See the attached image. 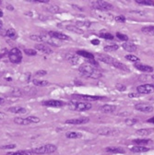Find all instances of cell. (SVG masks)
I'll use <instances>...</instances> for the list:
<instances>
[{
	"label": "cell",
	"instance_id": "6da1fadb",
	"mask_svg": "<svg viewBox=\"0 0 154 155\" xmlns=\"http://www.w3.org/2000/svg\"><path fill=\"white\" fill-rule=\"evenodd\" d=\"M79 70L83 76H85L87 78H91V79L97 80V79L101 78V76H102V74L95 67L92 66V65H89L88 63L82 64L80 67Z\"/></svg>",
	"mask_w": 154,
	"mask_h": 155
},
{
	"label": "cell",
	"instance_id": "7a4b0ae2",
	"mask_svg": "<svg viewBox=\"0 0 154 155\" xmlns=\"http://www.w3.org/2000/svg\"><path fill=\"white\" fill-rule=\"evenodd\" d=\"M68 107L71 110L77 111V112H85L88 110H91L92 105V103L88 102H80V101H71L68 103Z\"/></svg>",
	"mask_w": 154,
	"mask_h": 155
},
{
	"label": "cell",
	"instance_id": "3957f363",
	"mask_svg": "<svg viewBox=\"0 0 154 155\" xmlns=\"http://www.w3.org/2000/svg\"><path fill=\"white\" fill-rule=\"evenodd\" d=\"M57 147L55 144H44L42 146H39L37 148L32 149V152L33 154H37V155H43V154H51L54 153L55 151H56Z\"/></svg>",
	"mask_w": 154,
	"mask_h": 155
},
{
	"label": "cell",
	"instance_id": "277c9868",
	"mask_svg": "<svg viewBox=\"0 0 154 155\" xmlns=\"http://www.w3.org/2000/svg\"><path fill=\"white\" fill-rule=\"evenodd\" d=\"M97 134L100 136H104V137H116L120 134V131L115 128L104 126V127H100L97 129Z\"/></svg>",
	"mask_w": 154,
	"mask_h": 155
},
{
	"label": "cell",
	"instance_id": "5b68a950",
	"mask_svg": "<svg viewBox=\"0 0 154 155\" xmlns=\"http://www.w3.org/2000/svg\"><path fill=\"white\" fill-rule=\"evenodd\" d=\"M8 59L11 63L19 64L22 60V54L21 51L19 48H12L8 52Z\"/></svg>",
	"mask_w": 154,
	"mask_h": 155
},
{
	"label": "cell",
	"instance_id": "8992f818",
	"mask_svg": "<svg viewBox=\"0 0 154 155\" xmlns=\"http://www.w3.org/2000/svg\"><path fill=\"white\" fill-rule=\"evenodd\" d=\"M92 8L96 10H100V11H109L111 9H113V5L110 4L109 2L106 1H101V0H98V1H93L92 3Z\"/></svg>",
	"mask_w": 154,
	"mask_h": 155
},
{
	"label": "cell",
	"instance_id": "52a82bcc",
	"mask_svg": "<svg viewBox=\"0 0 154 155\" xmlns=\"http://www.w3.org/2000/svg\"><path fill=\"white\" fill-rule=\"evenodd\" d=\"M137 93L139 94H150L154 93V84H143L137 87Z\"/></svg>",
	"mask_w": 154,
	"mask_h": 155
},
{
	"label": "cell",
	"instance_id": "ba28073f",
	"mask_svg": "<svg viewBox=\"0 0 154 155\" xmlns=\"http://www.w3.org/2000/svg\"><path fill=\"white\" fill-rule=\"evenodd\" d=\"M73 98L75 99H81V100H85V102H92V101H101L104 100V97L101 96H92V95H83V94H73L72 95Z\"/></svg>",
	"mask_w": 154,
	"mask_h": 155
},
{
	"label": "cell",
	"instance_id": "9c48e42d",
	"mask_svg": "<svg viewBox=\"0 0 154 155\" xmlns=\"http://www.w3.org/2000/svg\"><path fill=\"white\" fill-rule=\"evenodd\" d=\"M135 109L142 113H151L154 110L152 105H147V103H137V105H135Z\"/></svg>",
	"mask_w": 154,
	"mask_h": 155
},
{
	"label": "cell",
	"instance_id": "30bf717a",
	"mask_svg": "<svg viewBox=\"0 0 154 155\" xmlns=\"http://www.w3.org/2000/svg\"><path fill=\"white\" fill-rule=\"evenodd\" d=\"M42 105L47 107H61L64 105V102L59 100H46L42 102Z\"/></svg>",
	"mask_w": 154,
	"mask_h": 155
},
{
	"label": "cell",
	"instance_id": "8fae6325",
	"mask_svg": "<svg viewBox=\"0 0 154 155\" xmlns=\"http://www.w3.org/2000/svg\"><path fill=\"white\" fill-rule=\"evenodd\" d=\"M134 67L141 71V72H145V73H151L153 72V68L150 67V66H148V65H145V64H142V63H135Z\"/></svg>",
	"mask_w": 154,
	"mask_h": 155
},
{
	"label": "cell",
	"instance_id": "7c38bea8",
	"mask_svg": "<svg viewBox=\"0 0 154 155\" xmlns=\"http://www.w3.org/2000/svg\"><path fill=\"white\" fill-rule=\"evenodd\" d=\"M89 122V118L88 117H79V118H73V119H68L66 121L67 124L68 125H84Z\"/></svg>",
	"mask_w": 154,
	"mask_h": 155
},
{
	"label": "cell",
	"instance_id": "4fadbf2b",
	"mask_svg": "<svg viewBox=\"0 0 154 155\" xmlns=\"http://www.w3.org/2000/svg\"><path fill=\"white\" fill-rule=\"evenodd\" d=\"M48 35L53 37V38H56L57 40H60V41H66V40H69V36H68L67 34L65 33H62V32H48Z\"/></svg>",
	"mask_w": 154,
	"mask_h": 155
},
{
	"label": "cell",
	"instance_id": "5bb4252c",
	"mask_svg": "<svg viewBox=\"0 0 154 155\" xmlns=\"http://www.w3.org/2000/svg\"><path fill=\"white\" fill-rule=\"evenodd\" d=\"M36 48V50L40 51L41 53L43 54H45V55H50L53 53V49L49 47L48 45H45V44H35L34 46Z\"/></svg>",
	"mask_w": 154,
	"mask_h": 155
},
{
	"label": "cell",
	"instance_id": "9a60e30c",
	"mask_svg": "<svg viewBox=\"0 0 154 155\" xmlns=\"http://www.w3.org/2000/svg\"><path fill=\"white\" fill-rule=\"evenodd\" d=\"M97 59H99L100 61L104 62L105 64H108V65H113V61H114V58H113L112 56H107V55H104V54H97L96 56H94Z\"/></svg>",
	"mask_w": 154,
	"mask_h": 155
},
{
	"label": "cell",
	"instance_id": "2e32d148",
	"mask_svg": "<svg viewBox=\"0 0 154 155\" xmlns=\"http://www.w3.org/2000/svg\"><path fill=\"white\" fill-rule=\"evenodd\" d=\"M65 58L71 64V65H77L80 61V57L79 56H77L75 54L72 53H67L65 55Z\"/></svg>",
	"mask_w": 154,
	"mask_h": 155
},
{
	"label": "cell",
	"instance_id": "e0dca14e",
	"mask_svg": "<svg viewBox=\"0 0 154 155\" xmlns=\"http://www.w3.org/2000/svg\"><path fill=\"white\" fill-rule=\"evenodd\" d=\"M153 132H154V128H141V129H137L136 131V134L140 137H147L152 134Z\"/></svg>",
	"mask_w": 154,
	"mask_h": 155
},
{
	"label": "cell",
	"instance_id": "ac0fdd59",
	"mask_svg": "<svg viewBox=\"0 0 154 155\" xmlns=\"http://www.w3.org/2000/svg\"><path fill=\"white\" fill-rule=\"evenodd\" d=\"M122 47L127 51V52H130V53H134L137 50V46L136 44H134L133 43H130V42H125L122 44Z\"/></svg>",
	"mask_w": 154,
	"mask_h": 155
},
{
	"label": "cell",
	"instance_id": "d6986e66",
	"mask_svg": "<svg viewBox=\"0 0 154 155\" xmlns=\"http://www.w3.org/2000/svg\"><path fill=\"white\" fill-rule=\"evenodd\" d=\"M92 15L101 20H106L107 19L112 17V15H109L107 13H104V11H94L92 13Z\"/></svg>",
	"mask_w": 154,
	"mask_h": 155
},
{
	"label": "cell",
	"instance_id": "ffe728a7",
	"mask_svg": "<svg viewBox=\"0 0 154 155\" xmlns=\"http://www.w3.org/2000/svg\"><path fill=\"white\" fill-rule=\"evenodd\" d=\"M8 112L10 113H13V114H26L27 113V109L25 107H22V106H12L10 108H8Z\"/></svg>",
	"mask_w": 154,
	"mask_h": 155
},
{
	"label": "cell",
	"instance_id": "44dd1931",
	"mask_svg": "<svg viewBox=\"0 0 154 155\" xmlns=\"http://www.w3.org/2000/svg\"><path fill=\"white\" fill-rule=\"evenodd\" d=\"M116 106L115 105H102L101 106L100 110L102 112V113H104V114H111V113H113L115 110H116Z\"/></svg>",
	"mask_w": 154,
	"mask_h": 155
},
{
	"label": "cell",
	"instance_id": "7402d4cb",
	"mask_svg": "<svg viewBox=\"0 0 154 155\" xmlns=\"http://www.w3.org/2000/svg\"><path fill=\"white\" fill-rule=\"evenodd\" d=\"M130 150L132 152H135V153H143V152H147L149 150V148L148 147H145V146H139V145H136V146H133Z\"/></svg>",
	"mask_w": 154,
	"mask_h": 155
},
{
	"label": "cell",
	"instance_id": "603a6c76",
	"mask_svg": "<svg viewBox=\"0 0 154 155\" xmlns=\"http://www.w3.org/2000/svg\"><path fill=\"white\" fill-rule=\"evenodd\" d=\"M112 66L114 67L115 68H118V69L123 70V71H129V68H128L125 64H123L122 62H120V61H118L116 59H114Z\"/></svg>",
	"mask_w": 154,
	"mask_h": 155
},
{
	"label": "cell",
	"instance_id": "cb8c5ba5",
	"mask_svg": "<svg viewBox=\"0 0 154 155\" xmlns=\"http://www.w3.org/2000/svg\"><path fill=\"white\" fill-rule=\"evenodd\" d=\"M66 137L70 139H77V138H81L83 135L80 132H77V131H69L66 133Z\"/></svg>",
	"mask_w": 154,
	"mask_h": 155
},
{
	"label": "cell",
	"instance_id": "d4e9b609",
	"mask_svg": "<svg viewBox=\"0 0 154 155\" xmlns=\"http://www.w3.org/2000/svg\"><path fill=\"white\" fill-rule=\"evenodd\" d=\"M14 123L20 126H28L30 124H32L30 122V120L26 117V118H22V117H15L14 118Z\"/></svg>",
	"mask_w": 154,
	"mask_h": 155
},
{
	"label": "cell",
	"instance_id": "484cf974",
	"mask_svg": "<svg viewBox=\"0 0 154 155\" xmlns=\"http://www.w3.org/2000/svg\"><path fill=\"white\" fill-rule=\"evenodd\" d=\"M66 29L68 31H70V32H73L75 33H78V34H82L84 32L81 28H79L78 26H74V25H67L66 26Z\"/></svg>",
	"mask_w": 154,
	"mask_h": 155
},
{
	"label": "cell",
	"instance_id": "4316f807",
	"mask_svg": "<svg viewBox=\"0 0 154 155\" xmlns=\"http://www.w3.org/2000/svg\"><path fill=\"white\" fill-rule=\"evenodd\" d=\"M6 155H34L32 150H18V151H10Z\"/></svg>",
	"mask_w": 154,
	"mask_h": 155
},
{
	"label": "cell",
	"instance_id": "83f0119b",
	"mask_svg": "<svg viewBox=\"0 0 154 155\" xmlns=\"http://www.w3.org/2000/svg\"><path fill=\"white\" fill-rule=\"evenodd\" d=\"M141 32H142L144 34L153 36L154 35V26H146V27H143L141 29Z\"/></svg>",
	"mask_w": 154,
	"mask_h": 155
},
{
	"label": "cell",
	"instance_id": "f1b7e54d",
	"mask_svg": "<svg viewBox=\"0 0 154 155\" xmlns=\"http://www.w3.org/2000/svg\"><path fill=\"white\" fill-rule=\"evenodd\" d=\"M77 55H79V56H83V57H85V58H87V59H93L95 56L92 54V53H89V52H87V51H83V50H81V51H78L77 52Z\"/></svg>",
	"mask_w": 154,
	"mask_h": 155
},
{
	"label": "cell",
	"instance_id": "f546056e",
	"mask_svg": "<svg viewBox=\"0 0 154 155\" xmlns=\"http://www.w3.org/2000/svg\"><path fill=\"white\" fill-rule=\"evenodd\" d=\"M105 151L109 153H124L125 152L123 149L118 148V147H107L105 149Z\"/></svg>",
	"mask_w": 154,
	"mask_h": 155
},
{
	"label": "cell",
	"instance_id": "4dcf8cb0",
	"mask_svg": "<svg viewBox=\"0 0 154 155\" xmlns=\"http://www.w3.org/2000/svg\"><path fill=\"white\" fill-rule=\"evenodd\" d=\"M151 140L149 139H147V138H138V139H134L133 140V143L134 144H137V145H139V146H142V145H146V144H149L151 143Z\"/></svg>",
	"mask_w": 154,
	"mask_h": 155
},
{
	"label": "cell",
	"instance_id": "1f68e13d",
	"mask_svg": "<svg viewBox=\"0 0 154 155\" xmlns=\"http://www.w3.org/2000/svg\"><path fill=\"white\" fill-rule=\"evenodd\" d=\"M6 36L12 39V40H15L18 38V33L14 29H8V31H6Z\"/></svg>",
	"mask_w": 154,
	"mask_h": 155
},
{
	"label": "cell",
	"instance_id": "d6a6232c",
	"mask_svg": "<svg viewBox=\"0 0 154 155\" xmlns=\"http://www.w3.org/2000/svg\"><path fill=\"white\" fill-rule=\"evenodd\" d=\"M30 39L32 41L34 42H43V41H46V38L44 35H38V34H32L30 35Z\"/></svg>",
	"mask_w": 154,
	"mask_h": 155
},
{
	"label": "cell",
	"instance_id": "836d02e7",
	"mask_svg": "<svg viewBox=\"0 0 154 155\" xmlns=\"http://www.w3.org/2000/svg\"><path fill=\"white\" fill-rule=\"evenodd\" d=\"M33 85L37 87H47L50 85V83L46 81H41V80H33L32 81Z\"/></svg>",
	"mask_w": 154,
	"mask_h": 155
},
{
	"label": "cell",
	"instance_id": "e575fe53",
	"mask_svg": "<svg viewBox=\"0 0 154 155\" xmlns=\"http://www.w3.org/2000/svg\"><path fill=\"white\" fill-rule=\"evenodd\" d=\"M136 3L142 5V6H148V7H154V1L151 0H137Z\"/></svg>",
	"mask_w": 154,
	"mask_h": 155
},
{
	"label": "cell",
	"instance_id": "d590c367",
	"mask_svg": "<svg viewBox=\"0 0 154 155\" xmlns=\"http://www.w3.org/2000/svg\"><path fill=\"white\" fill-rule=\"evenodd\" d=\"M47 11L50 12V13H52V14H56V13H58L60 11V8L56 5H50L47 8Z\"/></svg>",
	"mask_w": 154,
	"mask_h": 155
},
{
	"label": "cell",
	"instance_id": "8d00e7d4",
	"mask_svg": "<svg viewBox=\"0 0 154 155\" xmlns=\"http://www.w3.org/2000/svg\"><path fill=\"white\" fill-rule=\"evenodd\" d=\"M76 25L78 26L79 28L80 27H85V28H89L91 27V25H92V22H89V21H77L76 22Z\"/></svg>",
	"mask_w": 154,
	"mask_h": 155
},
{
	"label": "cell",
	"instance_id": "74e56055",
	"mask_svg": "<svg viewBox=\"0 0 154 155\" xmlns=\"http://www.w3.org/2000/svg\"><path fill=\"white\" fill-rule=\"evenodd\" d=\"M24 53L26 54L27 56H34L37 55V51L35 49H31V48H25L24 49Z\"/></svg>",
	"mask_w": 154,
	"mask_h": 155
},
{
	"label": "cell",
	"instance_id": "f35d334b",
	"mask_svg": "<svg viewBox=\"0 0 154 155\" xmlns=\"http://www.w3.org/2000/svg\"><path fill=\"white\" fill-rule=\"evenodd\" d=\"M99 35H100V37L106 39V40H113V35L110 32H101Z\"/></svg>",
	"mask_w": 154,
	"mask_h": 155
},
{
	"label": "cell",
	"instance_id": "ab89813d",
	"mask_svg": "<svg viewBox=\"0 0 154 155\" xmlns=\"http://www.w3.org/2000/svg\"><path fill=\"white\" fill-rule=\"evenodd\" d=\"M125 58H126L128 61H131V62H133V63H137V62H139V61H140V59H139L137 56H134V55H126V56H125Z\"/></svg>",
	"mask_w": 154,
	"mask_h": 155
},
{
	"label": "cell",
	"instance_id": "60d3db41",
	"mask_svg": "<svg viewBox=\"0 0 154 155\" xmlns=\"http://www.w3.org/2000/svg\"><path fill=\"white\" fill-rule=\"evenodd\" d=\"M119 46L116 45V44H112V45H107L104 47V51L106 52H113V51H116L118 50Z\"/></svg>",
	"mask_w": 154,
	"mask_h": 155
},
{
	"label": "cell",
	"instance_id": "b9f144b4",
	"mask_svg": "<svg viewBox=\"0 0 154 155\" xmlns=\"http://www.w3.org/2000/svg\"><path fill=\"white\" fill-rule=\"evenodd\" d=\"M27 118L30 120V122L32 124H38V123H40V121H41V119L39 117H37V116H34V115H30V116H28Z\"/></svg>",
	"mask_w": 154,
	"mask_h": 155
},
{
	"label": "cell",
	"instance_id": "7bdbcfd3",
	"mask_svg": "<svg viewBox=\"0 0 154 155\" xmlns=\"http://www.w3.org/2000/svg\"><path fill=\"white\" fill-rule=\"evenodd\" d=\"M116 37L119 39L120 41H125V43L126 41H128V36L124 34V33H121V32H116Z\"/></svg>",
	"mask_w": 154,
	"mask_h": 155
},
{
	"label": "cell",
	"instance_id": "ee69618b",
	"mask_svg": "<svg viewBox=\"0 0 154 155\" xmlns=\"http://www.w3.org/2000/svg\"><path fill=\"white\" fill-rule=\"evenodd\" d=\"M115 89L119 90V92H125V90H126V86L123 83H117L116 85H115Z\"/></svg>",
	"mask_w": 154,
	"mask_h": 155
},
{
	"label": "cell",
	"instance_id": "f6af8a7d",
	"mask_svg": "<svg viewBox=\"0 0 154 155\" xmlns=\"http://www.w3.org/2000/svg\"><path fill=\"white\" fill-rule=\"evenodd\" d=\"M138 122V120L137 119H125V125H127V126H134V125H136L137 123Z\"/></svg>",
	"mask_w": 154,
	"mask_h": 155
},
{
	"label": "cell",
	"instance_id": "bcb514c9",
	"mask_svg": "<svg viewBox=\"0 0 154 155\" xmlns=\"http://www.w3.org/2000/svg\"><path fill=\"white\" fill-rule=\"evenodd\" d=\"M15 148H16L15 144H7V145L0 146V149L1 150H12V149H15Z\"/></svg>",
	"mask_w": 154,
	"mask_h": 155
},
{
	"label": "cell",
	"instance_id": "7dc6e473",
	"mask_svg": "<svg viewBox=\"0 0 154 155\" xmlns=\"http://www.w3.org/2000/svg\"><path fill=\"white\" fill-rule=\"evenodd\" d=\"M114 20H116L117 22H121V23H124V22H125V18L124 16H122V15H120V16H117V17H115V18H114Z\"/></svg>",
	"mask_w": 154,
	"mask_h": 155
},
{
	"label": "cell",
	"instance_id": "c3c4849f",
	"mask_svg": "<svg viewBox=\"0 0 154 155\" xmlns=\"http://www.w3.org/2000/svg\"><path fill=\"white\" fill-rule=\"evenodd\" d=\"M141 94H139L138 93H130L128 94V97L129 98H137V97H140Z\"/></svg>",
	"mask_w": 154,
	"mask_h": 155
},
{
	"label": "cell",
	"instance_id": "681fc988",
	"mask_svg": "<svg viewBox=\"0 0 154 155\" xmlns=\"http://www.w3.org/2000/svg\"><path fill=\"white\" fill-rule=\"evenodd\" d=\"M12 95H15V96H21L22 95V93H21V90H15L12 92Z\"/></svg>",
	"mask_w": 154,
	"mask_h": 155
},
{
	"label": "cell",
	"instance_id": "f907efd6",
	"mask_svg": "<svg viewBox=\"0 0 154 155\" xmlns=\"http://www.w3.org/2000/svg\"><path fill=\"white\" fill-rule=\"evenodd\" d=\"M46 74H47V72L45 70H38L36 72V76H44Z\"/></svg>",
	"mask_w": 154,
	"mask_h": 155
},
{
	"label": "cell",
	"instance_id": "816d5d0a",
	"mask_svg": "<svg viewBox=\"0 0 154 155\" xmlns=\"http://www.w3.org/2000/svg\"><path fill=\"white\" fill-rule=\"evenodd\" d=\"M31 2H35V3H44V4L50 3L49 0H34V1H31Z\"/></svg>",
	"mask_w": 154,
	"mask_h": 155
},
{
	"label": "cell",
	"instance_id": "f5cc1de1",
	"mask_svg": "<svg viewBox=\"0 0 154 155\" xmlns=\"http://www.w3.org/2000/svg\"><path fill=\"white\" fill-rule=\"evenodd\" d=\"M7 117V114L3 112H0V120H2V119H5Z\"/></svg>",
	"mask_w": 154,
	"mask_h": 155
},
{
	"label": "cell",
	"instance_id": "db71d44e",
	"mask_svg": "<svg viewBox=\"0 0 154 155\" xmlns=\"http://www.w3.org/2000/svg\"><path fill=\"white\" fill-rule=\"evenodd\" d=\"M92 44H96V45H98V44H100V41H99V40H97V39H93V40L92 41Z\"/></svg>",
	"mask_w": 154,
	"mask_h": 155
},
{
	"label": "cell",
	"instance_id": "11a10c76",
	"mask_svg": "<svg viewBox=\"0 0 154 155\" xmlns=\"http://www.w3.org/2000/svg\"><path fill=\"white\" fill-rule=\"evenodd\" d=\"M131 13H137V14H140V15H144V13L143 12H139L138 10H134V11H130Z\"/></svg>",
	"mask_w": 154,
	"mask_h": 155
},
{
	"label": "cell",
	"instance_id": "9f6ffc18",
	"mask_svg": "<svg viewBox=\"0 0 154 155\" xmlns=\"http://www.w3.org/2000/svg\"><path fill=\"white\" fill-rule=\"evenodd\" d=\"M7 8H8V9H9L10 11H13V10H14V8H13V7H12V6H10V5H8V6H7Z\"/></svg>",
	"mask_w": 154,
	"mask_h": 155
},
{
	"label": "cell",
	"instance_id": "6f0895ef",
	"mask_svg": "<svg viewBox=\"0 0 154 155\" xmlns=\"http://www.w3.org/2000/svg\"><path fill=\"white\" fill-rule=\"evenodd\" d=\"M2 27H3V21L0 20V30L2 29Z\"/></svg>",
	"mask_w": 154,
	"mask_h": 155
},
{
	"label": "cell",
	"instance_id": "680465c9",
	"mask_svg": "<svg viewBox=\"0 0 154 155\" xmlns=\"http://www.w3.org/2000/svg\"><path fill=\"white\" fill-rule=\"evenodd\" d=\"M3 15H4V13H3V11L0 9V18H2L3 17Z\"/></svg>",
	"mask_w": 154,
	"mask_h": 155
},
{
	"label": "cell",
	"instance_id": "91938a15",
	"mask_svg": "<svg viewBox=\"0 0 154 155\" xmlns=\"http://www.w3.org/2000/svg\"><path fill=\"white\" fill-rule=\"evenodd\" d=\"M4 56H5L4 54H0V59H1V58H3V57H4Z\"/></svg>",
	"mask_w": 154,
	"mask_h": 155
},
{
	"label": "cell",
	"instance_id": "94428289",
	"mask_svg": "<svg viewBox=\"0 0 154 155\" xmlns=\"http://www.w3.org/2000/svg\"><path fill=\"white\" fill-rule=\"evenodd\" d=\"M3 102H4V100H3L2 98H0V103H2Z\"/></svg>",
	"mask_w": 154,
	"mask_h": 155
},
{
	"label": "cell",
	"instance_id": "6125c7cd",
	"mask_svg": "<svg viewBox=\"0 0 154 155\" xmlns=\"http://www.w3.org/2000/svg\"><path fill=\"white\" fill-rule=\"evenodd\" d=\"M1 76H3V72H2V71H0V77H1Z\"/></svg>",
	"mask_w": 154,
	"mask_h": 155
},
{
	"label": "cell",
	"instance_id": "be15d7a7",
	"mask_svg": "<svg viewBox=\"0 0 154 155\" xmlns=\"http://www.w3.org/2000/svg\"><path fill=\"white\" fill-rule=\"evenodd\" d=\"M1 3H2V1H0V4H1Z\"/></svg>",
	"mask_w": 154,
	"mask_h": 155
}]
</instances>
